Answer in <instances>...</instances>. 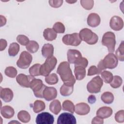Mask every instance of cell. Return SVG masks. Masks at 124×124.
<instances>
[{
  "label": "cell",
  "instance_id": "603a6c76",
  "mask_svg": "<svg viewBox=\"0 0 124 124\" xmlns=\"http://www.w3.org/2000/svg\"><path fill=\"white\" fill-rule=\"evenodd\" d=\"M49 108L50 111L55 115L58 114L62 109V106L59 100H54L49 104Z\"/></svg>",
  "mask_w": 124,
  "mask_h": 124
},
{
  "label": "cell",
  "instance_id": "5bb4252c",
  "mask_svg": "<svg viewBox=\"0 0 124 124\" xmlns=\"http://www.w3.org/2000/svg\"><path fill=\"white\" fill-rule=\"evenodd\" d=\"M67 57L69 63L75 64L82 57V55L80 52L77 49H70L67 51Z\"/></svg>",
  "mask_w": 124,
  "mask_h": 124
},
{
  "label": "cell",
  "instance_id": "8fae6325",
  "mask_svg": "<svg viewBox=\"0 0 124 124\" xmlns=\"http://www.w3.org/2000/svg\"><path fill=\"white\" fill-rule=\"evenodd\" d=\"M58 124H76L75 117L71 113L64 112L61 114L57 119Z\"/></svg>",
  "mask_w": 124,
  "mask_h": 124
},
{
  "label": "cell",
  "instance_id": "4316f807",
  "mask_svg": "<svg viewBox=\"0 0 124 124\" xmlns=\"http://www.w3.org/2000/svg\"><path fill=\"white\" fill-rule=\"evenodd\" d=\"M18 119L22 123H27L30 122L31 120V115L26 110H21L17 114Z\"/></svg>",
  "mask_w": 124,
  "mask_h": 124
},
{
  "label": "cell",
  "instance_id": "2e32d148",
  "mask_svg": "<svg viewBox=\"0 0 124 124\" xmlns=\"http://www.w3.org/2000/svg\"><path fill=\"white\" fill-rule=\"evenodd\" d=\"M75 112L79 115H85L90 111V106L85 103L81 102L77 104L75 106Z\"/></svg>",
  "mask_w": 124,
  "mask_h": 124
},
{
  "label": "cell",
  "instance_id": "9c48e42d",
  "mask_svg": "<svg viewBox=\"0 0 124 124\" xmlns=\"http://www.w3.org/2000/svg\"><path fill=\"white\" fill-rule=\"evenodd\" d=\"M102 60L103 65L106 69H114L118 65V59L113 53H108Z\"/></svg>",
  "mask_w": 124,
  "mask_h": 124
},
{
  "label": "cell",
  "instance_id": "ba28073f",
  "mask_svg": "<svg viewBox=\"0 0 124 124\" xmlns=\"http://www.w3.org/2000/svg\"><path fill=\"white\" fill-rule=\"evenodd\" d=\"M81 41L79 34L78 33L66 34L62 38V42L67 46H78L80 44Z\"/></svg>",
  "mask_w": 124,
  "mask_h": 124
},
{
  "label": "cell",
  "instance_id": "7a4b0ae2",
  "mask_svg": "<svg viewBox=\"0 0 124 124\" xmlns=\"http://www.w3.org/2000/svg\"><path fill=\"white\" fill-rule=\"evenodd\" d=\"M79 35L81 40L89 45L95 44L98 40L97 35L88 28H84L81 30Z\"/></svg>",
  "mask_w": 124,
  "mask_h": 124
},
{
  "label": "cell",
  "instance_id": "cb8c5ba5",
  "mask_svg": "<svg viewBox=\"0 0 124 124\" xmlns=\"http://www.w3.org/2000/svg\"><path fill=\"white\" fill-rule=\"evenodd\" d=\"M43 36L46 40L52 41L56 39L57 35L53 29L46 28L44 31Z\"/></svg>",
  "mask_w": 124,
  "mask_h": 124
},
{
  "label": "cell",
  "instance_id": "60d3db41",
  "mask_svg": "<svg viewBox=\"0 0 124 124\" xmlns=\"http://www.w3.org/2000/svg\"><path fill=\"white\" fill-rule=\"evenodd\" d=\"M115 121L119 123H122L124 122V110H120L116 112L115 114Z\"/></svg>",
  "mask_w": 124,
  "mask_h": 124
},
{
  "label": "cell",
  "instance_id": "c3c4849f",
  "mask_svg": "<svg viewBox=\"0 0 124 124\" xmlns=\"http://www.w3.org/2000/svg\"><path fill=\"white\" fill-rule=\"evenodd\" d=\"M88 102H89V103L93 104V103H95V101H96V98H95V97L94 95H90V96L88 97Z\"/></svg>",
  "mask_w": 124,
  "mask_h": 124
},
{
  "label": "cell",
  "instance_id": "f6af8a7d",
  "mask_svg": "<svg viewBox=\"0 0 124 124\" xmlns=\"http://www.w3.org/2000/svg\"><path fill=\"white\" fill-rule=\"evenodd\" d=\"M104 123V121L103 119H101L97 116L94 117L92 121V124H103Z\"/></svg>",
  "mask_w": 124,
  "mask_h": 124
},
{
  "label": "cell",
  "instance_id": "9a60e30c",
  "mask_svg": "<svg viewBox=\"0 0 124 124\" xmlns=\"http://www.w3.org/2000/svg\"><path fill=\"white\" fill-rule=\"evenodd\" d=\"M57 91L53 87H47L45 88L43 93V98L47 101H51L56 98Z\"/></svg>",
  "mask_w": 124,
  "mask_h": 124
},
{
  "label": "cell",
  "instance_id": "83f0119b",
  "mask_svg": "<svg viewBox=\"0 0 124 124\" xmlns=\"http://www.w3.org/2000/svg\"><path fill=\"white\" fill-rule=\"evenodd\" d=\"M32 108L33 110L35 113H39L45 109L46 106L44 102L37 100L33 103Z\"/></svg>",
  "mask_w": 124,
  "mask_h": 124
},
{
  "label": "cell",
  "instance_id": "ac0fdd59",
  "mask_svg": "<svg viewBox=\"0 0 124 124\" xmlns=\"http://www.w3.org/2000/svg\"><path fill=\"white\" fill-rule=\"evenodd\" d=\"M0 97L5 102H9L13 99L14 93L11 89L8 88H0Z\"/></svg>",
  "mask_w": 124,
  "mask_h": 124
},
{
  "label": "cell",
  "instance_id": "836d02e7",
  "mask_svg": "<svg viewBox=\"0 0 124 124\" xmlns=\"http://www.w3.org/2000/svg\"><path fill=\"white\" fill-rule=\"evenodd\" d=\"M101 77L106 83H110L113 78V74L109 71L104 70L101 73Z\"/></svg>",
  "mask_w": 124,
  "mask_h": 124
},
{
  "label": "cell",
  "instance_id": "7c38bea8",
  "mask_svg": "<svg viewBox=\"0 0 124 124\" xmlns=\"http://www.w3.org/2000/svg\"><path fill=\"white\" fill-rule=\"evenodd\" d=\"M34 78L31 75H26L23 74H19L16 78V80L18 84L21 86L25 88H30V85L32 80Z\"/></svg>",
  "mask_w": 124,
  "mask_h": 124
},
{
  "label": "cell",
  "instance_id": "b9f144b4",
  "mask_svg": "<svg viewBox=\"0 0 124 124\" xmlns=\"http://www.w3.org/2000/svg\"><path fill=\"white\" fill-rule=\"evenodd\" d=\"M96 74H100L97 67H96L95 65H92L90 66L88 69L87 75L88 76H91Z\"/></svg>",
  "mask_w": 124,
  "mask_h": 124
},
{
  "label": "cell",
  "instance_id": "d6a6232c",
  "mask_svg": "<svg viewBox=\"0 0 124 124\" xmlns=\"http://www.w3.org/2000/svg\"><path fill=\"white\" fill-rule=\"evenodd\" d=\"M45 81L48 84L54 85L58 83L59 78L57 74L52 73L46 77Z\"/></svg>",
  "mask_w": 124,
  "mask_h": 124
},
{
  "label": "cell",
  "instance_id": "8d00e7d4",
  "mask_svg": "<svg viewBox=\"0 0 124 124\" xmlns=\"http://www.w3.org/2000/svg\"><path fill=\"white\" fill-rule=\"evenodd\" d=\"M4 73L7 77L11 78H14L16 77L17 71L15 67L13 66H8L5 68Z\"/></svg>",
  "mask_w": 124,
  "mask_h": 124
},
{
  "label": "cell",
  "instance_id": "74e56055",
  "mask_svg": "<svg viewBox=\"0 0 124 124\" xmlns=\"http://www.w3.org/2000/svg\"><path fill=\"white\" fill-rule=\"evenodd\" d=\"M53 30L59 33H63L65 31V27L64 25L61 22H56L53 26Z\"/></svg>",
  "mask_w": 124,
  "mask_h": 124
},
{
  "label": "cell",
  "instance_id": "f907efd6",
  "mask_svg": "<svg viewBox=\"0 0 124 124\" xmlns=\"http://www.w3.org/2000/svg\"><path fill=\"white\" fill-rule=\"evenodd\" d=\"M67 2L70 3V4H72V3H74L75 2H76L77 1L75 0V1H74V0H70V1H68V0H66V1Z\"/></svg>",
  "mask_w": 124,
  "mask_h": 124
},
{
  "label": "cell",
  "instance_id": "d6986e66",
  "mask_svg": "<svg viewBox=\"0 0 124 124\" xmlns=\"http://www.w3.org/2000/svg\"><path fill=\"white\" fill-rule=\"evenodd\" d=\"M100 17L96 13H91L87 17V24L91 27H96L100 24Z\"/></svg>",
  "mask_w": 124,
  "mask_h": 124
},
{
  "label": "cell",
  "instance_id": "484cf974",
  "mask_svg": "<svg viewBox=\"0 0 124 124\" xmlns=\"http://www.w3.org/2000/svg\"><path fill=\"white\" fill-rule=\"evenodd\" d=\"M101 99L104 103L110 104L113 102L114 95L111 92H106L102 94Z\"/></svg>",
  "mask_w": 124,
  "mask_h": 124
},
{
  "label": "cell",
  "instance_id": "1f68e13d",
  "mask_svg": "<svg viewBox=\"0 0 124 124\" xmlns=\"http://www.w3.org/2000/svg\"><path fill=\"white\" fill-rule=\"evenodd\" d=\"M124 42L122 41L119 45L118 48L115 52V56L120 61L123 62L124 61Z\"/></svg>",
  "mask_w": 124,
  "mask_h": 124
},
{
  "label": "cell",
  "instance_id": "ab89813d",
  "mask_svg": "<svg viewBox=\"0 0 124 124\" xmlns=\"http://www.w3.org/2000/svg\"><path fill=\"white\" fill-rule=\"evenodd\" d=\"M16 40L22 46H27L30 41L29 38L24 35H18L16 37Z\"/></svg>",
  "mask_w": 124,
  "mask_h": 124
},
{
  "label": "cell",
  "instance_id": "7dc6e473",
  "mask_svg": "<svg viewBox=\"0 0 124 124\" xmlns=\"http://www.w3.org/2000/svg\"><path fill=\"white\" fill-rule=\"evenodd\" d=\"M97 69H98L100 74H101L102 71H104L106 69V68L105 67L104 65H103L102 60H101L99 62V63L98 64V65H97Z\"/></svg>",
  "mask_w": 124,
  "mask_h": 124
},
{
  "label": "cell",
  "instance_id": "6da1fadb",
  "mask_svg": "<svg viewBox=\"0 0 124 124\" xmlns=\"http://www.w3.org/2000/svg\"><path fill=\"white\" fill-rule=\"evenodd\" d=\"M57 73L60 75L64 84L68 86H74L76 79L72 74L70 64L67 62H62L59 65Z\"/></svg>",
  "mask_w": 124,
  "mask_h": 124
},
{
  "label": "cell",
  "instance_id": "e575fe53",
  "mask_svg": "<svg viewBox=\"0 0 124 124\" xmlns=\"http://www.w3.org/2000/svg\"><path fill=\"white\" fill-rule=\"evenodd\" d=\"M41 64L39 63H36L31 66L29 69V73L32 76H38L40 75V67Z\"/></svg>",
  "mask_w": 124,
  "mask_h": 124
},
{
  "label": "cell",
  "instance_id": "277c9868",
  "mask_svg": "<svg viewBox=\"0 0 124 124\" xmlns=\"http://www.w3.org/2000/svg\"><path fill=\"white\" fill-rule=\"evenodd\" d=\"M102 44L108 48L109 52L113 53L115 50L116 45L115 34L111 31L105 32L102 37Z\"/></svg>",
  "mask_w": 124,
  "mask_h": 124
},
{
  "label": "cell",
  "instance_id": "30bf717a",
  "mask_svg": "<svg viewBox=\"0 0 124 124\" xmlns=\"http://www.w3.org/2000/svg\"><path fill=\"white\" fill-rule=\"evenodd\" d=\"M54 121L53 116L47 112H43L37 115L36 118L37 124H52Z\"/></svg>",
  "mask_w": 124,
  "mask_h": 124
},
{
  "label": "cell",
  "instance_id": "44dd1931",
  "mask_svg": "<svg viewBox=\"0 0 124 124\" xmlns=\"http://www.w3.org/2000/svg\"><path fill=\"white\" fill-rule=\"evenodd\" d=\"M42 55L46 58L53 56L54 53V47L51 44H46L43 46L41 50Z\"/></svg>",
  "mask_w": 124,
  "mask_h": 124
},
{
  "label": "cell",
  "instance_id": "f35d334b",
  "mask_svg": "<svg viewBox=\"0 0 124 124\" xmlns=\"http://www.w3.org/2000/svg\"><path fill=\"white\" fill-rule=\"evenodd\" d=\"M81 5L85 9L87 10H91L93 6L94 1L93 0H81L80 1Z\"/></svg>",
  "mask_w": 124,
  "mask_h": 124
},
{
  "label": "cell",
  "instance_id": "5b68a950",
  "mask_svg": "<svg viewBox=\"0 0 124 124\" xmlns=\"http://www.w3.org/2000/svg\"><path fill=\"white\" fill-rule=\"evenodd\" d=\"M103 84V81L100 76L94 77L87 85V89L88 92L91 93H97L101 91Z\"/></svg>",
  "mask_w": 124,
  "mask_h": 124
},
{
  "label": "cell",
  "instance_id": "681fc988",
  "mask_svg": "<svg viewBox=\"0 0 124 124\" xmlns=\"http://www.w3.org/2000/svg\"><path fill=\"white\" fill-rule=\"evenodd\" d=\"M6 23V18L2 16V15H0V27H2V26L5 25Z\"/></svg>",
  "mask_w": 124,
  "mask_h": 124
},
{
  "label": "cell",
  "instance_id": "ffe728a7",
  "mask_svg": "<svg viewBox=\"0 0 124 124\" xmlns=\"http://www.w3.org/2000/svg\"><path fill=\"white\" fill-rule=\"evenodd\" d=\"M0 113L4 118L10 119L14 116L15 110L12 107L6 105L1 108Z\"/></svg>",
  "mask_w": 124,
  "mask_h": 124
},
{
  "label": "cell",
  "instance_id": "d4e9b609",
  "mask_svg": "<svg viewBox=\"0 0 124 124\" xmlns=\"http://www.w3.org/2000/svg\"><path fill=\"white\" fill-rule=\"evenodd\" d=\"M74 90V86H68L63 84L60 88V93L62 96H67L71 95Z\"/></svg>",
  "mask_w": 124,
  "mask_h": 124
},
{
  "label": "cell",
  "instance_id": "7402d4cb",
  "mask_svg": "<svg viewBox=\"0 0 124 124\" xmlns=\"http://www.w3.org/2000/svg\"><path fill=\"white\" fill-rule=\"evenodd\" d=\"M74 74L76 79L78 80L83 79L86 76L85 67L81 65H75Z\"/></svg>",
  "mask_w": 124,
  "mask_h": 124
},
{
  "label": "cell",
  "instance_id": "4fadbf2b",
  "mask_svg": "<svg viewBox=\"0 0 124 124\" xmlns=\"http://www.w3.org/2000/svg\"><path fill=\"white\" fill-rule=\"evenodd\" d=\"M109 26L114 31H119L121 30L124 27L123 19L119 16H114L110 20Z\"/></svg>",
  "mask_w": 124,
  "mask_h": 124
},
{
  "label": "cell",
  "instance_id": "ee69618b",
  "mask_svg": "<svg viewBox=\"0 0 124 124\" xmlns=\"http://www.w3.org/2000/svg\"><path fill=\"white\" fill-rule=\"evenodd\" d=\"M49 4L50 6L53 8H59L60 7L63 3L62 0H49Z\"/></svg>",
  "mask_w": 124,
  "mask_h": 124
},
{
  "label": "cell",
  "instance_id": "52a82bcc",
  "mask_svg": "<svg viewBox=\"0 0 124 124\" xmlns=\"http://www.w3.org/2000/svg\"><path fill=\"white\" fill-rule=\"evenodd\" d=\"M32 60V55L27 51L21 52L16 62L17 66L21 69H26L29 67Z\"/></svg>",
  "mask_w": 124,
  "mask_h": 124
},
{
  "label": "cell",
  "instance_id": "d590c367",
  "mask_svg": "<svg viewBox=\"0 0 124 124\" xmlns=\"http://www.w3.org/2000/svg\"><path fill=\"white\" fill-rule=\"evenodd\" d=\"M123 80L121 77L119 76H113V78L112 81L110 83V86L114 89L119 88L122 84Z\"/></svg>",
  "mask_w": 124,
  "mask_h": 124
},
{
  "label": "cell",
  "instance_id": "e0dca14e",
  "mask_svg": "<svg viewBox=\"0 0 124 124\" xmlns=\"http://www.w3.org/2000/svg\"><path fill=\"white\" fill-rule=\"evenodd\" d=\"M112 112V109L110 107L107 106L102 107L97 110L96 116L101 119H106L111 116Z\"/></svg>",
  "mask_w": 124,
  "mask_h": 124
},
{
  "label": "cell",
  "instance_id": "7bdbcfd3",
  "mask_svg": "<svg viewBox=\"0 0 124 124\" xmlns=\"http://www.w3.org/2000/svg\"><path fill=\"white\" fill-rule=\"evenodd\" d=\"M88 64V61L86 58L81 57L75 63V65H81L84 67H86Z\"/></svg>",
  "mask_w": 124,
  "mask_h": 124
},
{
  "label": "cell",
  "instance_id": "f546056e",
  "mask_svg": "<svg viewBox=\"0 0 124 124\" xmlns=\"http://www.w3.org/2000/svg\"><path fill=\"white\" fill-rule=\"evenodd\" d=\"M62 110L64 111H67L71 113H74L75 111V107L73 104V103L68 100H66L63 101L62 103Z\"/></svg>",
  "mask_w": 124,
  "mask_h": 124
},
{
  "label": "cell",
  "instance_id": "bcb514c9",
  "mask_svg": "<svg viewBox=\"0 0 124 124\" xmlns=\"http://www.w3.org/2000/svg\"><path fill=\"white\" fill-rule=\"evenodd\" d=\"M7 41L3 39H1L0 41V51H2L5 49L7 46Z\"/></svg>",
  "mask_w": 124,
  "mask_h": 124
},
{
  "label": "cell",
  "instance_id": "f1b7e54d",
  "mask_svg": "<svg viewBox=\"0 0 124 124\" xmlns=\"http://www.w3.org/2000/svg\"><path fill=\"white\" fill-rule=\"evenodd\" d=\"M20 49L19 45L15 42L12 43L9 46L8 49V54L9 56L14 57L17 54Z\"/></svg>",
  "mask_w": 124,
  "mask_h": 124
},
{
  "label": "cell",
  "instance_id": "3957f363",
  "mask_svg": "<svg viewBox=\"0 0 124 124\" xmlns=\"http://www.w3.org/2000/svg\"><path fill=\"white\" fill-rule=\"evenodd\" d=\"M57 62V60L54 56L46 58L45 62L41 65L40 75L46 77L49 75L50 72L55 68Z\"/></svg>",
  "mask_w": 124,
  "mask_h": 124
},
{
  "label": "cell",
  "instance_id": "4dcf8cb0",
  "mask_svg": "<svg viewBox=\"0 0 124 124\" xmlns=\"http://www.w3.org/2000/svg\"><path fill=\"white\" fill-rule=\"evenodd\" d=\"M26 48L29 52L31 53H34L38 51L39 48V46L37 42L31 40L29 41L28 44L27 45Z\"/></svg>",
  "mask_w": 124,
  "mask_h": 124
},
{
  "label": "cell",
  "instance_id": "8992f818",
  "mask_svg": "<svg viewBox=\"0 0 124 124\" xmlns=\"http://www.w3.org/2000/svg\"><path fill=\"white\" fill-rule=\"evenodd\" d=\"M46 86L40 79L33 78L31 83L30 88L33 92L34 95L38 98H43L44 91Z\"/></svg>",
  "mask_w": 124,
  "mask_h": 124
}]
</instances>
